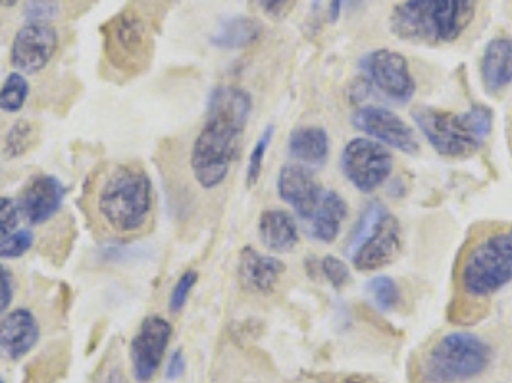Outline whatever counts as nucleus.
Instances as JSON below:
<instances>
[{
    "instance_id": "obj_1",
    "label": "nucleus",
    "mask_w": 512,
    "mask_h": 383,
    "mask_svg": "<svg viewBox=\"0 0 512 383\" xmlns=\"http://www.w3.org/2000/svg\"><path fill=\"white\" fill-rule=\"evenodd\" d=\"M91 224L106 237L131 241L151 230L154 214L153 181L135 162L106 164L91 178L87 191Z\"/></svg>"
},
{
    "instance_id": "obj_2",
    "label": "nucleus",
    "mask_w": 512,
    "mask_h": 383,
    "mask_svg": "<svg viewBox=\"0 0 512 383\" xmlns=\"http://www.w3.org/2000/svg\"><path fill=\"white\" fill-rule=\"evenodd\" d=\"M251 112L253 99L245 89L220 87L214 91L205 126L195 137L189 156L193 178L201 189L214 191L230 176Z\"/></svg>"
},
{
    "instance_id": "obj_3",
    "label": "nucleus",
    "mask_w": 512,
    "mask_h": 383,
    "mask_svg": "<svg viewBox=\"0 0 512 383\" xmlns=\"http://www.w3.org/2000/svg\"><path fill=\"white\" fill-rule=\"evenodd\" d=\"M478 0H405L391 12L393 35L407 43H455L472 24Z\"/></svg>"
},
{
    "instance_id": "obj_4",
    "label": "nucleus",
    "mask_w": 512,
    "mask_h": 383,
    "mask_svg": "<svg viewBox=\"0 0 512 383\" xmlns=\"http://www.w3.org/2000/svg\"><path fill=\"white\" fill-rule=\"evenodd\" d=\"M412 120L430 147L445 158L472 156L482 149L493 128V112L482 104L462 114L418 106L412 110Z\"/></svg>"
},
{
    "instance_id": "obj_5",
    "label": "nucleus",
    "mask_w": 512,
    "mask_h": 383,
    "mask_svg": "<svg viewBox=\"0 0 512 383\" xmlns=\"http://www.w3.org/2000/svg\"><path fill=\"white\" fill-rule=\"evenodd\" d=\"M461 289L472 299H487L512 281V228L489 233L464 256Z\"/></svg>"
},
{
    "instance_id": "obj_6",
    "label": "nucleus",
    "mask_w": 512,
    "mask_h": 383,
    "mask_svg": "<svg viewBox=\"0 0 512 383\" xmlns=\"http://www.w3.org/2000/svg\"><path fill=\"white\" fill-rule=\"evenodd\" d=\"M491 362V347L472 332L443 335L424 360L428 383L468 382L486 372Z\"/></svg>"
},
{
    "instance_id": "obj_7",
    "label": "nucleus",
    "mask_w": 512,
    "mask_h": 383,
    "mask_svg": "<svg viewBox=\"0 0 512 383\" xmlns=\"http://www.w3.org/2000/svg\"><path fill=\"white\" fill-rule=\"evenodd\" d=\"M153 47L149 24L135 8L118 12L103 26L106 64L122 76H137L145 72L153 58Z\"/></svg>"
},
{
    "instance_id": "obj_8",
    "label": "nucleus",
    "mask_w": 512,
    "mask_h": 383,
    "mask_svg": "<svg viewBox=\"0 0 512 383\" xmlns=\"http://www.w3.org/2000/svg\"><path fill=\"white\" fill-rule=\"evenodd\" d=\"M403 249L399 220L382 205H372L351 237V260L359 272L389 266Z\"/></svg>"
},
{
    "instance_id": "obj_9",
    "label": "nucleus",
    "mask_w": 512,
    "mask_h": 383,
    "mask_svg": "<svg viewBox=\"0 0 512 383\" xmlns=\"http://www.w3.org/2000/svg\"><path fill=\"white\" fill-rule=\"evenodd\" d=\"M341 170L360 193H374L391 178L393 156L382 143L355 137L341 153Z\"/></svg>"
},
{
    "instance_id": "obj_10",
    "label": "nucleus",
    "mask_w": 512,
    "mask_h": 383,
    "mask_svg": "<svg viewBox=\"0 0 512 383\" xmlns=\"http://www.w3.org/2000/svg\"><path fill=\"white\" fill-rule=\"evenodd\" d=\"M360 68L366 83L393 103H409L416 93V79L401 52L389 49L368 52L360 60Z\"/></svg>"
},
{
    "instance_id": "obj_11",
    "label": "nucleus",
    "mask_w": 512,
    "mask_h": 383,
    "mask_svg": "<svg viewBox=\"0 0 512 383\" xmlns=\"http://www.w3.org/2000/svg\"><path fill=\"white\" fill-rule=\"evenodd\" d=\"M60 39L51 22H27L14 35L10 47V64L24 76L41 74L51 64Z\"/></svg>"
},
{
    "instance_id": "obj_12",
    "label": "nucleus",
    "mask_w": 512,
    "mask_h": 383,
    "mask_svg": "<svg viewBox=\"0 0 512 383\" xmlns=\"http://www.w3.org/2000/svg\"><path fill=\"white\" fill-rule=\"evenodd\" d=\"M170 339H172V324L166 318L153 314L141 322L139 332L133 335L129 345V357H131L135 382L149 383L153 380L160 364L164 362Z\"/></svg>"
},
{
    "instance_id": "obj_13",
    "label": "nucleus",
    "mask_w": 512,
    "mask_h": 383,
    "mask_svg": "<svg viewBox=\"0 0 512 383\" xmlns=\"http://www.w3.org/2000/svg\"><path fill=\"white\" fill-rule=\"evenodd\" d=\"M353 126L368 139L382 143L384 147L397 149L401 153L416 154L420 151L414 129L384 106H362L353 116Z\"/></svg>"
},
{
    "instance_id": "obj_14",
    "label": "nucleus",
    "mask_w": 512,
    "mask_h": 383,
    "mask_svg": "<svg viewBox=\"0 0 512 383\" xmlns=\"http://www.w3.org/2000/svg\"><path fill=\"white\" fill-rule=\"evenodd\" d=\"M276 187L283 203L291 206L305 224L316 212L324 195L322 183L312 174V170L297 162L283 166Z\"/></svg>"
},
{
    "instance_id": "obj_15",
    "label": "nucleus",
    "mask_w": 512,
    "mask_h": 383,
    "mask_svg": "<svg viewBox=\"0 0 512 383\" xmlns=\"http://www.w3.org/2000/svg\"><path fill=\"white\" fill-rule=\"evenodd\" d=\"M41 339V326L29 308H14L0 316V360L26 358Z\"/></svg>"
},
{
    "instance_id": "obj_16",
    "label": "nucleus",
    "mask_w": 512,
    "mask_h": 383,
    "mask_svg": "<svg viewBox=\"0 0 512 383\" xmlns=\"http://www.w3.org/2000/svg\"><path fill=\"white\" fill-rule=\"evenodd\" d=\"M66 199L64 183L54 176H35L20 193L18 205L31 226H43L60 212Z\"/></svg>"
},
{
    "instance_id": "obj_17",
    "label": "nucleus",
    "mask_w": 512,
    "mask_h": 383,
    "mask_svg": "<svg viewBox=\"0 0 512 383\" xmlns=\"http://www.w3.org/2000/svg\"><path fill=\"white\" fill-rule=\"evenodd\" d=\"M285 272V264L278 256L262 255L253 247H245L239 255L237 280L241 287L255 295H270Z\"/></svg>"
},
{
    "instance_id": "obj_18",
    "label": "nucleus",
    "mask_w": 512,
    "mask_h": 383,
    "mask_svg": "<svg viewBox=\"0 0 512 383\" xmlns=\"http://www.w3.org/2000/svg\"><path fill=\"white\" fill-rule=\"evenodd\" d=\"M258 237L270 253H289L299 245L297 220L283 208H266L258 218Z\"/></svg>"
},
{
    "instance_id": "obj_19",
    "label": "nucleus",
    "mask_w": 512,
    "mask_h": 383,
    "mask_svg": "<svg viewBox=\"0 0 512 383\" xmlns=\"http://www.w3.org/2000/svg\"><path fill=\"white\" fill-rule=\"evenodd\" d=\"M482 81L489 93H501L512 85V37H493L482 56Z\"/></svg>"
},
{
    "instance_id": "obj_20",
    "label": "nucleus",
    "mask_w": 512,
    "mask_h": 383,
    "mask_svg": "<svg viewBox=\"0 0 512 383\" xmlns=\"http://www.w3.org/2000/svg\"><path fill=\"white\" fill-rule=\"evenodd\" d=\"M289 154L297 164L307 168H320L330 156V137L328 131L318 126H305L291 131L289 135Z\"/></svg>"
},
{
    "instance_id": "obj_21",
    "label": "nucleus",
    "mask_w": 512,
    "mask_h": 383,
    "mask_svg": "<svg viewBox=\"0 0 512 383\" xmlns=\"http://www.w3.org/2000/svg\"><path fill=\"white\" fill-rule=\"evenodd\" d=\"M347 203L337 191H324L322 201L307 222V231L320 243H333L347 218Z\"/></svg>"
},
{
    "instance_id": "obj_22",
    "label": "nucleus",
    "mask_w": 512,
    "mask_h": 383,
    "mask_svg": "<svg viewBox=\"0 0 512 383\" xmlns=\"http://www.w3.org/2000/svg\"><path fill=\"white\" fill-rule=\"evenodd\" d=\"M262 35V24L256 18L237 16L224 22L212 37V43L224 51H241L251 47Z\"/></svg>"
},
{
    "instance_id": "obj_23",
    "label": "nucleus",
    "mask_w": 512,
    "mask_h": 383,
    "mask_svg": "<svg viewBox=\"0 0 512 383\" xmlns=\"http://www.w3.org/2000/svg\"><path fill=\"white\" fill-rule=\"evenodd\" d=\"M29 81L24 74L12 72L0 87V110L4 114H18L29 99Z\"/></svg>"
},
{
    "instance_id": "obj_24",
    "label": "nucleus",
    "mask_w": 512,
    "mask_h": 383,
    "mask_svg": "<svg viewBox=\"0 0 512 383\" xmlns=\"http://www.w3.org/2000/svg\"><path fill=\"white\" fill-rule=\"evenodd\" d=\"M35 143H37V129H35V126L29 120H18L6 131L2 151H4L6 158L12 160V158H20V156L29 153V149H33Z\"/></svg>"
},
{
    "instance_id": "obj_25",
    "label": "nucleus",
    "mask_w": 512,
    "mask_h": 383,
    "mask_svg": "<svg viewBox=\"0 0 512 383\" xmlns=\"http://www.w3.org/2000/svg\"><path fill=\"white\" fill-rule=\"evenodd\" d=\"M366 291H368V297L374 303V307L382 312L395 310L403 301L399 283L389 276H376L374 280L368 281Z\"/></svg>"
},
{
    "instance_id": "obj_26",
    "label": "nucleus",
    "mask_w": 512,
    "mask_h": 383,
    "mask_svg": "<svg viewBox=\"0 0 512 383\" xmlns=\"http://www.w3.org/2000/svg\"><path fill=\"white\" fill-rule=\"evenodd\" d=\"M272 137H274V128L268 126V128L262 131V135L258 137L251 156H249V164H247V187H255L258 183V179L262 176V166H264V158L268 153V147L272 143Z\"/></svg>"
},
{
    "instance_id": "obj_27",
    "label": "nucleus",
    "mask_w": 512,
    "mask_h": 383,
    "mask_svg": "<svg viewBox=\"0 0 512 383\" xmlns=\"http://www.w3.org/2000/svg\"><path fill=\"white\" fill-rule=\"evenodd\" d=\"M35 241V235L29 228L14 231L12 235L0 239V260H14V258H22L31 251Z\"/></svg>"
},
{
    "instance_id": "obj_28",
    "label": "nucleus",
    "mask_w": 512,
    "mask_h": 383,
    "mask_svg": "<svg viewBox=\"0 0 512 383\" xmlns=\"http://www.w3.org/2000/svg\"><path fill=\"white\" fill-rule=\"evenodd\" d=\"M320 270L324 278L330 281V285L335 289H343L351 281V270L349 266L337 258V256L326 255L320 260Z\"/></svg>"
},
{
    "instance_id": "obj_29",
    "label": "nucleus",
    "mask_w": 512,
    "mask_h": 383,
    "mask_svg": "<svg viewBox=\"0 0 512 383\" xmlns=\"http://www.w3.org/2000/svg\"><path fill=\"white\" fill-rule=\"evenodd\" d=\"M24 220L18 201L10 197H0V239L20 230V222Z\"/></svg>"
},
{
    "instance_id": "obj_30",
    "label": "nucleus",
    "mask_w": 512,
    "mask_h": 383,
    "mask_svg": "<svg viewBox=\"0 0 512 383\" xmlns=\"http://www.w3.org/2000/svg\"><path fill=\"white\" fill-rule=\"evenodd\" d=\"M197 281H199V274H197L195 270L183 272V276H181L178 283L174 285L172 295H170V301H168V307H170L172 314H178V312L183 310L187 299H189V295H191V291H193V287L197 285Z\"/></svg>"
},
{
    "instance_id": "obj_31",
    "label": "nucleus",
    "mask_w": 512,
    "mask_h": 383,
    "mask_svg": "<svg viewBox=\"0 0 512 383\" xmlns=\"http://www.w3.org/2000/svg\"><path fill=\"white\" fill-rule=\"evenodd\" d=\"M60 12V4L56 0H27L26 14L29 22H51Z\"/></svg>"
},
{
    "instance_id": "obj_32",
    "label": "nucleus",
    "mask_w": 512,
    "mask_h": 383,
    "mask_svg": "<svg viewBox=\"0 0 512 383\" xmlns=\"http://www.w3.org/2000/svg\"><path fill=\"white\" fill-rule=\"evenodd\" d=\"M14 295H16L14 274H12V270L6 264L0 262V316L10 310L12 301H14Z\"/></svg>"
},
{
    "instance_id": "obj_33",
    "label": "nucleus",
    "mask_w": 512,
    "mask_h": 383,
    "mask_svg": "<svg viewBox=\"0 0 512 383\" xmlns=\"http://www.w3.org/2000/svg\"><path fill=\"white\" fill-rule=\"evenodd\" d=\"M297 0H258V6L262 8V12L272 18V20H282L285 18Z\"/></svg>"
},
{
    "instance_id": "obj_34",
    "label": "nucleus",
    "mask_w": 512,
    "mask_h": 383,
    "mask_svg": "<svg viewBox=\"0 0 512 383\" xmlns=\"http://www.w3.org/2000/svg\"><path fill=\"white\" fill-rule=\"evenodd\" d=\"M185 372V357H183V351L176 349L170 358H168V366H166V378L168 380H178L183 376Z\"/></svg>"
},
{
    "instance_id": "obj_35",
    "label": "nucleus",
    "mask_w": 512,
    "mask_h": 383,
    "mask_svg": "<svg viewBox=\"0 0 512 383\" xmlns=\"http://www.w3.org/2000/svg\"><path fill=\"white\" fill-rule=\"evenodd\" d=\"M343 2H345V0H332V2H330V20H332V22L339 20L341 10H343Z\"/></svg>"
},
{
    "instance_id": "obj_36",
    "label": "nucleus",
    "mask_w": 512,
    "mask_h": 383,
    "mask_svg": "<svg viewBox=\"0 0 512 383\" xmlns=\"http://www.w3.org/2000/svg\"><path fill=\"white\" fill-rule=\"evenodd\" d=\"M20 0H0V8H12L16 6Z\"/></svg>"
},
{
    "instance_id": "obj_37",
    "label": "nucleus",
    "mask_w": 512,
    "mask_h": 383,
    "mask_svg": "<svg viewBox=\"0 0 512 383\" xmlns=\"http://www.w3.org/2000/svg\"><path fill=\"white\" fill-rule=\"evenodd\" d=\"M347 383H372V382H366V380H351V382Z\"/></svg>"
},
{
    "instance_id": "obj_38",
    "label": "nucleus",
    "mask_w": 512,
    "mask_h": 383,
    "mask_svg": "<svg viewBox=\"0 0 512 383\" xmlns=\"http://www.w3.org/2000/svg\"><path fill=\"white\" fill-rule=\"evenodd\" d=\"M0 383H6V382H4V380H2V378H0Z\"/></svg>"
}]
</instances>
